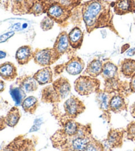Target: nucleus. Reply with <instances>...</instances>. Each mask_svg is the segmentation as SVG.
Instances as JSON below:
<instances>
[{"instance_id": "4be33fe9", "label": "nucleus", "mask_w": 135, "mask_h": 151, "mask_svg": "<svg viewBox=\"0 0 135 151\" xmlns=\"http://www.w3.org/2000/svg\"><path fill=\"white\" fill-rule=\"evenodd\" d=\"M115 13L117 15H123L133 13L131 0H117L114 6Z\"/></svg>"}, {"instance_id": "7ed1b4c3", "label": "nucleus", "mask_w": 135, "mask_h": 151, "mask_svg": "<svg viewBox=\"0 0 135 151\" xmlns=\"http://www.w3.org/2000/svg\"><path fill=\"white\" fill-rule=\"evenodd\" d=\"M71 86L66 78L61 77L51 86L42 91V101L47 104H58L66 99L71 93Z\"/></svg>"}, {"instance_id": "20e7f679", "label": "nucleus", "mask_w": 135, "mask_h": 151, "mask_svg": "<svg viewBox=\"0 0 135 151\" xmlns=\"http://www.w3.org/2000/svg\"><path fill=\"white\" fill-rule=\"evenodd\" d=\"M64 114L59 119L61 123L69 119H75L78 116L85 112L86 107L83 102L76 96H71L63 105Z\"/></svg>"}, {"instance_id": "c85d7f7f", "label": "nucleus", "mask_w": 135, "mask_h": 151, "mask_svg": "<svg viewBox=\"0 0 135 151\" xmlns=\"http://www.w3.org/2000/svg\"><path fill=\"white\" fill-rule=\"evenodd\" d=\"M42 119H36V120L34 121L33 126H32L31 128V129H30L29 133H32V132L37 131L38 130L40 127V125H42Z\"/></svg>"}, {"instance_id": "dca6fc26", "label": "nucleus", "mask_w": 135, "mask_h": 151, "mask_svg": "<svg viewBox=\"0 0 135 151\" xmlns=\"http://www.w3.org/2000/svg\"><path fill=\"white\" fill-rule=\"evenodd\" d=\"M33 77L39 85L43 86L53 82V72L50 66L44 67L38 70Z\"/></svg>"}, {"instance_id": "c9c22d12", "label": "nucleus", "mask_w": 135, "mask_h": 151, "mask_svg": "<svg viewBox=\"0 0 135 151\" xmlns=\"http://www.w3.org/2000/svg\"><path fill=\"white\" fill-rule=\"evenodd\" d=\"M5 90V83L2 80H0V93Z\"/></svg>"}, {"instance_id": "e433bc0d", "label": "nucleus", "mask_w": 135, "mask_h": 151, "mask_svg": "<svg viewBox=\"0 0 135 151\" xmlns=\"http://www.w3.org/2000/svg\"><path fill=\"white\" fill-rule=\"evenodd\" d=\"M7 56V54L4 51H2V50H0V59H4L5 57H6Z\"/></svg>"}, {"instance_id": "79ce46f5", "label": "nucleus", "mask_w": 135, "mask_h": 151, "mask_svg": "<svg viewBox=\"0 0 135 151\" xmlns=\"http://www.w3.org/2000/svg\"><path fill=\"white\" fill-rule=\"evenodd\" d=\"M134 151H135V150H134Z\"/></svg>"}, {"instance_id": "6ab92c4d", "label": "nucleus", "mask_w": 135, "mask_h": 151, "mask_svg": "<svg viewBox=\"0 0 135 151\" xmlns=\"http://www.w3.org/2000/svg\"><path fill=\"white\" fill-rule=\"evenodd\" d=\"M70 46L75 49L80 48L82 46L83 39H84V34L80 29L76 27L70 31L68 35Z\"/></svg>"}, {"instance_id": "a19ab883", "label": "nucleus", "mask_w": 135, "mask_h": 151, "mask_svg": "<svg viewBox=\"0 0 135 151\" xmlns=\"http://www.w3.org/2000/svg\"><path fill=\"white\" fill-rule=\"evenodd\" d=\"M0 3H1V0H0Z\"/></svg>"}, {"instance_id": "7c9ffc66", "label": "nucleus", "mask_w": 135, "mask_h": 151, "mask_svg": "<svg viewBox=\"0 0 135 151\" xmlns=\"http://www.w3.org/2000/svg\"><path fill=\"white\" fill-rule=\"evenodd\" d=\"M12 1V4H13V10L12 11H14L13 13H15V11H19L18 9V5H21L22 4V3L24 1V0H11Z\"/></svg>"}, {"instance_id": "a878e982", "label": "nucleus", "mask_w": 135, "mask_h": 151, "mask_svg": "<svg viewBox=\"0 0 135 151\" xmlns=\"http://www.w3.org/2000/svg\"><path fill=\"white\" fill-rule=\"evenodd\" d=\"M31 13L35 16H39L44 13L45 10L44 5L42 1H36L31 7Z\"/></svg>"}, {"instance_id": "c756f323", "label": "nucleus", "mask_w": 135, "mask_h": 151, "mask_svg": "<svg viewBox=\"0 0 135 151\" xmlns=\"http://www.w3.org/2000/svg\"><path fill=\"white\" fill-rule=\"evenodd\" d=\"M15 35V32L14 31H9L6 33H4V35H2L0 37V43H3L6 42L7 40H9L10 38H11L13 35Z\"/></svg>"}, {"instance_id": "39448f33", "label": "nucleus", "mask_w": 135, "mask_h": 151, "mask_svg": "<svg viewBox=\"0 0 135 151\" xmlns=\"http://www.w3.org/2000/svg\"><path fill=\"white\" fill-rule=\"evenodd\" d=\"M100 82L96 78L89 76H80L75 80V90L80 96H88L99 90Z\"/></svg>"}, {"instance_id": "393cba45", "label": "nucleus", "mask_w": 135, "mask_h": 151, "mask_svg": "<svg viewBox=\"0 0 135 151\" xmlns=\"http://www.w3.org/2000/svg\"><path fill=\"white\" fill-rule=\"evenodd\" d=\"M84 151H105V147L102 142L93 138Z\"/></svg>"}, {"instance_id": "ea45409f", "label": "nucleus", "mask_w": 135, "mask_h": 151, "mask_svg": "<svg viewBox=\"0 0 135 151\" xmlns=\"http://www.w3.org/2000/svg\"><path fill=\"white\" fill-rule=\"evenodd\" d=\"M105 151H109V150H105Z\"/></svg>"}, {"instance_id": "58836bf2", "label": "nucleus", "mask_w": 135, "mask_h": 151, "mask_svg": "<svg viewBox=\"0 0 135 151\" xmlns=\"http://www.w3.org/2000/svg\"><path fill=\"white\" fill-rule=\"evenodd\" d=\"M61 151H77V150H75L71 149H63Z\"/></svg>"}, {"instance_id": "ddd939ff", "label": "nucleus", "mask_w": 135, "mask_h": 151, "mask_svg": "<svg viewBox=\"0 0 135 151\" xmlns=\"http://www.w3.org/2000/svg\"><path fill=\"white\" fill-rule=\"evenodd\" d=\"M127 109L125 96L117 93L113 95L109 101V110L114 113H119Z\"/></svg>"}, {"instance_id": "423d86ee", "label": "nucleus", "mask_w": 135, "mask_h": 151, "mask_svg": "<svg viewBox=\"0 0 135 151\" xmlns=\"http://www.w3.org/2000/svg\"><path fill=\"white\" fill-rule=\"evenodd\" d=\"M60 58L53 48L37 49L34 52V61L38 65L43 67L50 66Z\"/></svg>"}, {"instance_id": "cd10ccee", "label": "nucleus", "mask_w": 135, "mask_h": 151, "mask_svg": "<svg viewBox=\"0 0 135 151\" xmlns=\"http://www.w3.org/2000/svg\"><path fill=\"white\" fill-rule=\"evenodd\" d=\"M54 22L55 21L52 20L49 16L47 15L44 17L41 21V23H40V27H41L42 29L44 31H49L53 28Z\"/></svg>"}, {"instance_id": "1a4fd4ad", "label": "nucleus", "mask_w": 135, "mask_h": 151, "mask_svg": "<svg viewBox=\"0 0 135 151\" xmlns=\"http://www.w3.org/2000/svg\"><path fill=\"white\" fill-rule=\"evenodd\" d=\"M96 93V101L98 105L99 109L102 112V115L100 116V117H103L104 120L109 123L111 121L109 101L112 97V93L101 90H99Z\"/></svg>"}, {"instance_id": "f3484780", "label": "nucleus", "mask_w": 135, "mask_h": 151, "mask_svg": "<svg viewBox=\"0 0 135 151\" xmlns=\"http://www.w3.org/2000/svg\"><path fill=\"white\" fill-rule=\"evenodd\" d=\"M0 76L7 81L14 80L17 76V70L11 63L7 62L0 65Z\"/></svg>"}, {"instance_id": "f8f14e48", "label": "nucleus", "mask_w": 135, "mask_h": 151, "mask_svg": "<svg viewBox=\"0 0 135 151\" xmlns=\"http://www.w3.org/2000/svg\"><path fill=\"white\" fill-rule=\"evenodd\" d=\"M17 84L24 92L29 93L37 90L39 84L31 76H23L18 78L17 80Z\"/></svg>"}, {"instance_id": "aec40b11", "label": "nucleus", "mask_w": 135, "mask_h": 151, "mask_svg": "<svg viewBox=\"0 0 135 151\" xmlns=\"http://www.w3.org/2000/svg\"><path fill=\"white\" fill-rule=\"evenodd\" d=\"M38 106V99L34 96L27 97L21 104V107L24 111L31 115H34L36 113Z\"/></svg>"}, {"instance_id": "4468645a", "label": "nucleus", "mask_w": 135, "mask_h": 151, "mask_svg": "<svg viewBox=\"0 0 135 151\" xmlns=\"http://www.w3.org/2000/svg\"><path fill=\"white\" fill-rule=\"evenodd\" d=\"M34 52L30 46H23L18 48L15 54L16 60L20 65L28 64L34 58Z\"/></svg>"}, {"instance_id": "0eeeda50", "label": "nucleus", "mask_w": 135, "mask_h": 151, "mask_svg": "<svg viewBox=\"0 0 135 151\" xmlns=\"http://www.w3.org/2000/svg\"><path fill=\"white\" fill-rule=\"evenodd\" d=\"M126 131L123 129H112L108 132L106 139L102 142L105 150L111 151L115 149H119L123 144L124 135Z\"/></svg>"}, {"instance_id": "a211bd4d", "label": "nucleus", "mask_w": 135, "mask_h": 151, "mask_svg": "<svg viewBox=\"0 0 135 151\" xmlns=\"http://www.w3.org/2000/svg\"><path fill=\"white\" fill-rule=\"evenodd\" d=\"M104 63L99 59H94L88 63L87 67L84 71V74L88 75L92 78H96L101 75L103 69Z\"/></svg>"}, {"instance_id": "f03ea898", "label": "nucleus", "mask_w": 135, "mask_h": 151, "mask_svg": "<svg viewBox=\"0 0 135 151\" xmlns=\"http://www.w3.org/2000/svg\"><path fill=\"white\" fill-rule=\"evenodd\" d=\"M93 138L90 124H82L79 133L74 135L63 136L55 133L50 139L53 148L58 150L71 149L77 151H84Z\"/></svg>"}, {"instance_id": "bb28decb", "label": "nucleus", "mask_w": 135, "mask_h": 151, "mask_svg": "<svg viewBox=\"0 0 135 151\" xmlns=\"http://www.w3.org/2000/svg\"><path fill=\"white\" fill-rule=\"evenodd\" d=\"M125 131L126 139L129 141H135V121H131L128 124Z\"/></svg>"}, {"instance_id": "9d476101", "label": "nucleus", "mask_w": 135, "mask_h": 151, "mask_svg": "<svg viewBox=\"0 0 135 151\" xmlns=\"http://www.w3.org/2000/svg\"><path fill=\"white\" fill-rule=\"evenodd\" d=\"M47 14L48 16H49L54 21L61 23L67 21L70 12L68 11V9H67L63 5L55 3L51 5L48 8Z\"/></svg>"}, {"instance_id": "b1692460", "label": "nucleus", "mask_w": 135, "mask_h": 151, "mask_svg": "<svg viewBox=\"0 0 135 151\" xmlns=\"http://www.w3.org/2000/svg\"><path fill=\"white\" fill-rule=\"evenodd\" d=\"M10 94L17 106H20V105L21 106V104H22L23 101L26 98V93L24 92V91L18 87L11 88Z\"/></svg>"}, {"instance_id": "2f4dec72", "label": "nucleus", "mask_w": 135, "mask_h": 151, "mask_svg": "<svg viewBox=\"0 0 135 151\" xmlns=\"http://www.w3.org/2000/svg\"><path fill=\"white\" fill-rule=\"evenodd\" d=\"M129 89L131 93H135V74L131 78V81L129 82Z\"/></svg>"}, {"instance_id": "5701e85b", "label": "nucleus", "mask_w": 135, "mask_h": 151, "mask_svg": "<svg viewBox=\"0 0 135 151\" xmlns=\"http://www.w3.org/2000/svg\"><path fill=\"white\" fill-rule=\"evenodd\" d=\"M21 117V115L19 109L17 107H13L5 117V123L11 127H14L18 124Z\"/></svg>"}, {"instance_id": "412c9836", "label": "nucleus", "mask_w": 135, "mask_h": 151, "mask_svg": "<svg viewBox=\"0 0 135 151\" xmlns=\"http://www.w3.org/2000/svg\"><path fill=\"white\" fill-rule=\"evenodd\" d=\"M121 72L126 78H131L135 74V60L125 58L121 63Z\"/></svg>"}, {"instance_id": "f257e3e1", "label": "nucleus", "mask_w": 135, "mask_h": 151, "mask_svg": "<svg viewBox=\"0 0 135 151\" xmlns=\"http://www.w3.org/2000/svg\"><path fill=\"white\" fill-rule=\"evenodd\" d=\"M82 17L89 33L95 29L109 25L112 21V14L106 3L95 0L84 5Z\"/></svg>"}, {"instance_id": "4c0bfd02", "label": "nucleus", "mask_w": 135, "mask_h": 151, "mask_svg": "<svg viewBox=\"0 0 135 151\" xmlns=\"http://www.w3.org/2000/svg\"><path fill=\"white\" fill-rule=\"evenodd\" d=\"M132 1V7H133V13H135V0H131Z\"/></svg>"}, {"instance_id": "6e6552de", "label": "nucleus", "mask_w": 135, "mask_h": 151, "mask_svg": "<svg viewBox=\"0 0 135 151\" xmlns=\"http://www.w3.org/2000/svg\"><path fill=\"white\" fill-rule=\"evenodd\" d=\"M20 135L5 149V151H36V140Z\"/></svg>"}, {"instance_id": "2eb2a0df", "label": "nucleus", "mask_w": 135, "mask_h": 151, "mask_svg": "<svg viewBox=\"0 0 135 151\" xmlns=\"http://www.w3.org/2000/svg\"><path fill=\"white\" fill-rule=\"evenodd\" d=\"M70 46L69 36L66 32H62L57 37L53 48L60 56L67 52Z\"/></svg>"}, {"instance_id": "f704fd0d", "label": "nucleus", "mask_w": 135, "mask_h": 151, "mask_svg": "<svg viewBox=\"0 0 135 151\" xmlns=\"http://www.w3.org/2000/svg\"><path fill=\"white\" fill-rule=\"evenodd\" d=\"M12 28L13 29V31H18V30H19V29L21 28V24L19 23H16V24H15V25L12 27Z\"/></svg>"}, {"instance_id": "9b49d317", "label": "nucleus", "mask_w": 135, "mask_h": 151, "mask_svg": "<svg viewBox=\"0 0 135 151\" xmlns=\"http://www.w3.org/2000/svg\"><path fill=\"white\" fill-rule=\"evenodd\" d=\"M63 68L71 76H77L82 73L85 68V63L82 58L75 56L63 65Z\"/></svg>"}, {"instance_id": "473e14b6", "label": "nucleus", "mask_w": 135, "mask_h": 151, "mask_svg": "<svg viewBox=\"0 0 135 151\" xmlns=\"http://www.w3.org/2000/svg\"><path fill=\"white\" fill-rule=\"evenodd\" d=\"M125 55L127 56H135V48H132L126 51Z\"/></svg>"}, {"instance_id": "72a5a7b5", "label": "nucleus", "mask_w": 135, "mask_h": 151, "mask_svg": "<svg viewBox=\"0 0 135 151\" xmlns=\"http://www.w3.org/2000/svg\"><path fill=\"white\" fill-rule=\"evenodd\" d=\"M130 112L131 115L133 116V117L135 118V102L131 106Z\"/></svg>"}]
</instances>
